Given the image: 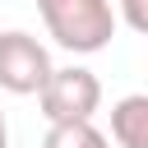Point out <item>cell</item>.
I'll list each match as a JSON object with an SVG mask.
<instances>
[{"mask_svg": "<svg viewBox=\"0 0 148 148\" xmlns=\"http://www.w3.org/2000/svg\"><path fill=\"white\" fill-rule=\"evenodd\" d=\"M37 14L46 23V32L56 37V46H65L74 56L106 51L116 37V23H120L111 0H37Z\"/></svg>", "mask_w": 148, "mask_h": 148, "instance_id": "6da1fadb", "label": "cell"}, {"mask_svg": "<svg viewBox=\"0 0 148 148\" xmlns=\"http://www.w3.org/2000/svg\"><path fill=\"white\" fill-rule=\"evenodd\" d=\"M37 106H42L46 125H56V120H92L102 111V79L88 65L51 69L46 88L37 92Z\"/></svg>", "mask_w": 148, "mask_h": 148, "instance_id": "7a4b0ae2", "label": "cell"}, {"mask_svg": "<svg viewBox=\"0 0 148 148\" xmlns=\"http://www.w3.org/2000/svg\"><path fill=\"white\" fill-rule=\"evenodd\" d=\"M51 51L23 32V28H9L0 32V92H14V97H37L51 79Z\"/></svg>", "mask_w": 148, "mask_h": 148, "instance_id": "3957f363", "label": "cell"}, {"mask_svg": "<svg viewBox=\"0 0 148 148\" xmlns=\"http://www.w3.org/2000/svg\"><path fill=\"white\" fill-rule=\"evenodd\" d=\"M111 139L120 148H148V92H130L111 106Z\"/></svg>", "mask_w": 148, "mask_h": 148, "instance_id": "277c9868", "label": "cell"}, {"mask_svg": "<svg viewBox=\"0 0 148 148\" xmlns=\"http://www.w3.org/2000/svg\"><path fill=\"white\" fill-rule=\"evenodd\" d=\"M42 148H111V139L92 120H56L42 139Z\"/></svg>", "mask_w": 148, "mask_h": 148, "instance_id": "5b68a950", "label": "cell"}, {"mask_svg": "<svg viewBox=\"0 0 148 148\" xmlns=\"http://www.w3.org/2000/svg\"><path fill=\"white\" fill-rule=\"evenodd\" d=\"M120 18H125L139 37H148V0H120Z\"/></svg>", "mask_w": 148, "mask_h": 148, "instance_id": "8992f818", "label": "cell"}, {"mask_svg": "<svg viewBox=\"0 0 148 148\" xmlns=\"http://www.w3.org/2000/svg\"><path fill=\"white\" fill-rule=\"evenodd\" d=\"M0 148H9V125H5V111H0Z\"/></svg>", "mask_w": 148, "mask_h": 148, "instance_id": "52a82bcc", "label": "cell"}]
</instances>
